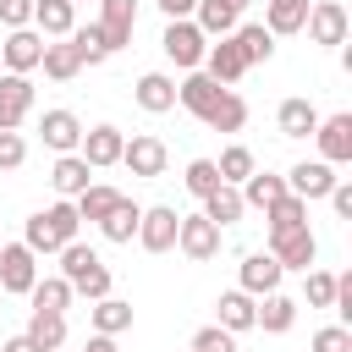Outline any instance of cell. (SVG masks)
Segmentation results:
<instances>
[{"mask_svg": "<svg viewBox=\"0 0 352 352\" xmlns=\"http://www.w3.org/2000/svg\"><path fill=\"white\" fill-rule=\"evenodd\" d=\"M176 99H182L204 126H214V132H242V121H248V104H242L226 82H214L209 72H187V82H176Z\"/></svg>", "mask_w": 352, "mask_h": 352, "instance_id": "obj_1", "label": "cell"}, {"mask_svg": "<svg viewBox=\"0 0 352 352\" xmlns=\"http://www.w3.org/2000/svg\"><path fill=\"white\" fill-rule=\"evenodd\" d=\"M77 226H82V220H77V204L60 198V204H50V209H38V214L28 220V236H22V242H28L33 253H60V248L77 236Z\"/></svg>", "mask_w": 352, "mask_h": 352, "instance_id": "obj_2", "label": "cell"}, {"mask_svg": "<svg viewBox=\"0 0 352 352\" xmlns=\"http://www.w3.org/2000/svg\"><path fill=\"white\" fill-rule=\"evenodd\" d=\"M60 275L72 280V292H82V297H94V302L110 297V270H104V258H99L88 242H77V236L60 248Z\"/></svg>", "mask_w": 352, "mask_h": 352, "instance_id": "obj_3", "label": "cell"}, {"mask_svg": "<svg viewBox=\"0 0 352 352\" xmlns=\"http://www.w3.org/2000/svg\"><path fill=\"white\" fill-rule=\"evenodd\" d=\"M160 44H165V55H170L176 66H187V72H198V66H204V50H209L192 16H176V22L165 28V38H160Z\"/></svg>", "mask_w": 352, "mask_h": 352, "instance_id": "obj_4", "label": "cell"}, {"mask_svg": "<svg viewBox=\"0 0 352 352\" xmlns=\"http://www.w3.org/2000/svg\"><path fill=\"white\" fill-rule=\"evenodd\" d=\"M176 248H182L192 264H204V258L220 253V226H214L209 214H182V226H176Z\"/></svg>", "mask_w": 352, "mask_h": 352, "instance_id": "obj_5", "label": "cell"}, {"mask_svg": "<svg viewBox=\"0 0 352 352\" xmlns=\"http://www.w3.org/2000/svg\"><path fill=\"white\" fill-rule=\"evenodd\" d=\"M270 253L280 258V270H314L319 242L308 226H286V231H270Z\"/></svg>", "mask_w": 352, "mask_h": 352, "instance_id": "obj_6", "label": "cell"}, {"mask_svg": "<svg viewBox=\"0 0 352 352\" xmlns=\"http://www.w3.org/2000/svg\"><path fill=\"white\" fill-rule=\"evenodd\" d=\"M38 253L28 248V242H6L0 248V292H33V280H38V264H33Z\"/></svg>", "mask_w": 352, "mask_h": 352, "instance_id": "obj_7", "label": "cell"}, {"mask_svg": "<svg viewBox=\"0 0 352 352\" xmlns=\"http://www.w3.org/2000/svg\"><path fill=\"white\" fill-rule=\"evenodd\" d=\"M132 28H138V0H99V38L110 55L132 44Z\"/></svg>", "mask_w": 352, "mask_h": 352, "instance_id": "obj_8", "label": "cell"}, {"mask_svg": "<svg viewBox=\"0 0 352 352\" xmlns=\"http://www.w3.org/2000/svg\"><path fill=\"white\" fill-rule=\"evenodd\" d=\"M28 110H33V82H28V72H6V77H0V132H16V126L28 121Z\"/></svg>", "mask_w": 352, "mask_h": 352, "instance_id": "obj_9", "label": "cell"}, {"mask_svg": "<svg viewBox=\"0 0 352 352\" xmlns=\"http://www.w3.org/2000/svg\"><path fill=\"white\" fill-rule=\"evenodd\" d=\"M176 226H182V214H176L170 204H154V209H143V220H138V242H143L148 253H170V248H176Z\"/></svg>", "mask_w": 352, "mask_h": 352, "instance_id": "obj_10", "label": "cell"}, {"mask_svg": "<svg viewBox=\"0 0 352 352\" xmlns=\"http://www.w3.org/2000/svg\"><path fill=\"white\" fill-rule=\"evenodd\" d=\"M38 55H44V33L38 28H11L6 44H0V66L6 72H33Z\"/></svg>", "mask_w": 352, "mask_h": 352, "instance_id": "obj_11", "label": "cell"}, {"mask_svg": "<svg viewBox=\"0 0 352 352\" xmlns=\"http://www.w3.org/2000/svg\"><path fill=\"white\" fill-rule=\"evenodd\" d=\"M302 28L314 33V44H346V6L341 0H314Z\"/></svg>", "mask_w": 352, "mask_h": 352, "instance_id": "obj_12", "label": "cell"}, {"mask_svg": "<svg viewBox=\"0 0 352 352\" xmlns=\"http://www.w3.org/2000/svg\"><path fill=\"white\" fill-rule=\"evenodd\" d=\"M314 138H319L324 165H346V160H352V116H319Z\"/></svg>", "mask_w": 352, "mask_h": 352, "instance_id": "obj_13", "label": "cell"}, {"mask_svg": "<svg viewBox=\"0 0 352 352\" xmlns=\"http://www.w3.org/2000/svg\"><path fill=\"white\" fill-rule=\"evenodd\" d=\"M121 148H126L121 126H94V132H82V143H77V154H82L94 170H104V165H121Z\"/></svg>", "mask_w": 352, "mask_h": 352, "instance_id": "obj_14", "label": "cell"}, {"mask_svg": "<svg viewBox=\"0 0 352 352\" xmlns=\"http://www.w3.org/2000/svg\"><path fill=\"white\" fill-rule=\"evenodd\" d=\"M165 160H170V154H165V143H160V138H148V132H138V138L121 148V165H126L132 176H165Z\"/></svg>", "mask_w": 352, "mask_h": 352, "instance_id": "obj_15", "label": "cell"}, {"mask_svg": "<svg viewBox=\"0 0 352 352\" xmlns=\"http://www.w3.org/2000/svg\"><path fill=\"white\" fill-rule=\"evenodd\" d=\"M330 187H336V170L324 160H302L286 170V192H297V198H324Z\"/></svg>", "mask_w": 352, "mask_h": 352, "instance_id": "obj_16", "label": "cell"}, {"mask_svg": "<svg viewBox=\"0 0 352 352\" xmlns=\"http://www.w3.org/2000/svg\"><path fill=\"white\" fill-rule=\"evenodd\" d=\"M38 132H44V143H50L55 154H77V143H82V121H77L72 110H44Z\"/></svg>", "mask_w": 352, "mask_h": 352, "instance_id": "obj_17", "label": "cell"}, {"mask_svg": "<svg viewBox=\"0 0 352 352\" xmlns=\"http://www.w3.org/2000/svg\"><path fill=\"white\" fill-rule=\"evenodd\" d=\"M280 275H286V270H280V258H275V253H248V258H242V292H248V297L275 292V286H280Z\"/></svg>", "mask_w": 352, "mask_h": 352, "instance_id": "obj_18", "label": "cell"}, {"mask_svg": "<svg viewBox=\"0 0 352 352\" xmlns=\"http://www.w3.org/2000/svg\"><path fill=\"white\" fill-rule=\"evenodd\" d=\"M33 28L44 38H66L77 28V0H33Z\"/></svg>", "mask_w": 352, "mask_h": 352, "instance_id": "obj_19", "label": "cell"}, {"mask_svg": "<svg viewBox=\"0 0 352 352\" xmlns=\"http://www.w3.org/2000/svg\"><path fill=\"white\" fill-rule=\"evenodd\" d=\"M231 44H236V55H242L248 66H258V60L275 55V33H270L264 22H236V28H231Z\"/></svg>", "mask_w": 352, "mask_h": 352, "instance_id": "obj_20", "label": "cell"}, {"mask_svg": "<svg viewBox=\"0 0 352 352\" xmlns=\"http://www.w3.org/2000/svg\"><path fill=\"white\" fill-rule=\"evenodd\" d=\"M204 72H209L214 82H226V88H231V82H236V77L248 72V60L236 55V44H231V33H226L220 44H209V50H204Z\"/></svg>", "mask_w": 352, "mask_h": 352, "instance_id": "obj_21", "label": "cell"}, {"mask_svg": "<svg viewBox=\"0 0 352 352\" xmlns=\"http://www.w3.org/2000/svg\"><path fill=\"white\" fill-rule=\"evenodd\" d=\"M132 94H138V104H143L148 116H165V110H176V82H170L165 72H143Z\"/></svg>", "mask_w": 352, "mask_h": 352, "instance_id": "obj_22", "label": "cell"}, {"mask_svg": "<svg viewBox=\"0 0 352 352\" xmlns=\"http://www.w3.org/2000/svg\"><path fill=\"white\" fill-rule=\"evenodd\" d=\"M50 182H55V192H60V198H77V192L94 182V165H88L82 154H60V160H55V170H50Z\"/></svg>", "mask_w": 352, "mask_h": 352, "instance_id": "obj_23", "label": "cell"}, {"mask_svg": "<svg viewBox=\"0 0 352 352\" xmlns=\"http://www.w3.org/2000/svg\"><path fill=\"white\" fill-rule=\"evenodd\" d=\"M38 66H44V77H55V82H72V77L82 72V55H77V44H72V38H60V44H44Z\"/></svg>", "mask_w": 352, "mask_h": 352, "instance_id": "obj_24", "label": "cell"}, {"mask_svg": "<svg viewBox=\"0 0 352 352\" xmlns=\"http://www.w3.org/2000/svg\"><path fill=\"white\" fill-rule=\"evenodd\" d=\"M28 297H33V308H38V314H66L77 292H72V280H66V275H44V280H33V292H28Z\"/></svg>", "mask_w": 352, "mask_h": 352, "instance_id": "obj_25", "label": "cell"}, {"mask_svg": "<svg viewBox=\"0 0 352 352\" xmlns=\"http://www.w3.org/2000/svg\"><path fill=\"white\" fill-rule=\"evenodd\" d=\"M292 319H297V302H292V297H280V292H264V308H253V324H258V330H270V336H286V330H292Z\"/></svg>", "mask_w": 352, "mask_h": 352, "instance_id": "obj_26", "label": "cell"}, {"mask_svg": "<svg viewBox=\"0 0 352 352\" xmlns=\"http://www.w3.org/2000/svg\"><path fill=\"white\" fill-rule=\"evenodd\" d=\"M138 220H143V209H138V204L121 192V198H116V209L99 220V231H104L110 242H132V236H138Z\"/></svg>", "mask_w": 352, "mask_h": 352, "instance_id": "obj_27", "label": "cell"}, {"mask_svg": "<svg viewBox=\"0 0 352 352\" xmlns=\"http://www.w3.org/2000/svg\"><path fill=\"white\" fill-rule=\"evenodd\" d=\"M308 6H314V0H270V6H264V28H270V33H297V28L308 22Z\"/></svg>", "mask_w": 352, "mask_h": 352, "instance_id": "obj_28", "label": "cell"}, {"mask_svg": "<svg viewBox=\"0 0 352 352\" xmlns=\"http://www.w3.org/2000/svg\"><path fill=\"white\" fill-rule=\"evenodd\" d=\"M116 198H121L116 187H104V182H88V187H82L72 204H77V220H94V226H99V220L116 209Z\"/></svg>", "mask_w": 352, "mask_h": 352, "instance_id": "obj_29", "label": "cell"}, {"mask_svg": "<svg viewBox=\"0 0 352 352\" xmlns=\"http://www.w3.org/2000/svg\"><path fill=\"white\" fill-rule=\"evenodd\" d=\"M242 209H248V204H242V192H236L231 182H220V187H214V192L204 198V214H209V220H214L220 231H226L231 220H242Z\"/></svg>", "mask_w": 352, "mask_h": 352, "instance_id": "obj_30", "label": "cell"}, {"mask_svg": "<svg viewBox=\"0 0 352 352\" xmlns=\"http://www.w3.org/2000/svg\"><path fill=\"white\" fill-rule=\"evenodd\" d=\"M28 336H33L38 352H60V346H66V314H38V308H33Z\"/></svg>", "mask_w": 352, "mask_h": 352, "instance_id": "obj_31", "label": "cell"}, {"mask_svg": "<svg viewBox=\"0 0 352 352\" xmlns=\"http://www.w3.org/2000/svg\"><path fill=\"white\" fill-rule=\"evenodd\" d=\"M236 16H242V11H231L226 0H198V11H192V22H198V33H204V38H209V33H214V38H226V33L236 28Z\"/></svg>", "mask_w": 352, "mask_h": 352, "instance_id": "obj_32", "label": "cell"}, {"mask_svg": "<svg viewBox=\"0 0 352 352\" xmlns=\"http://www.w3.org/2000/svg\"><path fill=\"white\" fill-rule=\"evenodd\" d=\"M275 198H286V176H264V170H253V176L242 182V204H248V209H270Z\"/></svg>", "mask_w": 352, "mask_h": 352, "instance_id": "obj_33", "label": "cell"}, {"mask_svg": "<svg viewBox=\"0 0 352 352\" xmlns=\"http://www.w3.org/2000/svg\"><path fill=\"white\" fill-rule=\"evenodd\" d=\"M214 308H220V324H226L231 336H236V330H253V308H258V302H253L242 286H236V292H226Z\"/></svg>", "mask_w": 352, "mask_h": 352, "instance_id": "obj_34", "label": "cell"}, {"mask_svg": "<svg viewBox=\"0 0 352 352\" xmlns=\"http://www.w3.org/2000/svg\"><path fill=\"white\" fill-rule=\"evenodd\" d=\"M94 330H99V336H121V330H132V302H121V297H99V302H94Z\"/></svg>", "mask_w": 352, "mask_h": 352, "instance_id": "obj_35", "label": "cell"}, {"mask_svg": "<svg viewBox=\"0 0 352 352\" xmlns=\"http://www.w3.org/2000/svg\"><path fill=\"white\" fill-rule=\"evenodd\" d=\"M314 126H319V110L308 99H286L280 104V132L286 138H314Z\"/></svg>", "mask_w": 352, "mask_h": 352, "instance_id": "obj_36", "label": "cell"}, {"mask_svg": "<svg viewBox=\"0 0 352 352\" xmlns=\"http://www.w3.org/2000/svg\"><path fill=\"white\" fill-rule=\"evenodd\" d=\"M214 170H220V182H231V187H236V182H248V176H253L258 165H253V148L231 143V148H226V154L214 160Z\"/></svg>", "mask_w": 352, "mask_h": 352, "instance_id": "obj_37", "label": "cell"}, {"mask_svg": "<svg viewBox=\"0 0 352 352\" xmlns=\"http://www.w3.org/2000/svg\"><path fill=\"white\" fill-rule=\"evenodd\" d=\"M66 38L77 44V55H82V66H99V60L110 55V50H104V38H99V22H94V28H72Z\"/></svg>", "mask_w": 352, "mask_h": 352, "instance_id": "obj_38", "label": "cell"}, {"mask_svg": "<svg viewBox=\"0 0 352 352\" xmlns=\"http://www.w3.org/2000/svg\"><path fill=\"white\" fill-rule=\"evenodd\" d=\"M182 182H187V192H192V198H209V192L220 187V170H214V160H192Z\"/></svg>", "mask_w": 352, "mask_h": 352, "instance_id": "obj_39", "label": "cell"}, {"mask_svg": "<svg viewBox=\"0 0 352 352\" xmlns=\"http://www.w3.org/2000/svg\"><path fill=\"white\" fill-rule=\"evenodd\" d=\"M192 352H236V336H231L226 324H204V330L192 336Z\"/></svg>", "mask_w": 352, "mask_h": 352, "instance_id": "obj_40", "label": "cell"}, {"mask_svg": "<svg viewBox=\"0 0 352 352\" xmlns=\"http://www.w3.org/2000/svg\"><path fill=\"white\" fill-rule=\"evenodd\" d=\"M330 297H336V275L330 270H308V302L314 308H330Z\"/></svg>", "mask_w": 352, "mask_h": 352, "instance_id": "obj_41", "label": "cell"}, {"mask_svg": "<svg viewBox=\"0 0 352 352\" xmlns=\"http://www.w3.org/2000/svg\"><path fill=\"white\" fill-rule=\"evenodd\" d=\"M314 352H352V330L346 324H324L314 336Z\"/></svg>", "mask_w": 352, "mask_h": 352, "instance_id": "obj_42", "label": "cell"}, {"mask_svg": "<svg viewBox=\"0 0 352 352\" xmlns=\"http://www.w3.org/2000/svg\"><path fill=\"white\" fill-rule=\"evenodd\" d=\"M28 160V143H22V132H0V170H16Z\"/></svg>", "mask_w": 352, "mask_h": 352, "instance_id": "obj_43", "label": "cell"}, {"mask_svg": "<svg viewBox=\"0 0 352 352\" xmlns=\"http://www.w3.org/2000/svg\"><path fill=\"white\" fill-rule=\"evenodd\" d=\"M0 22L6 28H28L33 22V0H0Z\"/></svg>", "mask_w": 352, "mask_h": 352, "instance_id": "obj_44", "label": "cell"}, {"mask_svg": "<svg viewBox=\"0 0 352 352\" xmlns=\"http://www.w3.org/2000/svg\"><path fill=\"white\" fill-rule=\"evenodd\" d=\"M324 198L336 204V214H341V220H352V182H341V176H336V187H330Z\"/></svg>", "mask_w": 352, "mask_h": 352, "instance_id": "obj_45", "label": "cell"}, {"mask_svg": "<svg viewBox=\"0 0 352 352\" xmlns=\"http://www.w3.org/2000/svg\"><path fill=\"white\" fill-rule=\"evenodd\" d=\"M160 11L176 22V16H192V11H198V0H160Z\"/></svg>", "mask_w": 352, "mask_h": 352, "instance_id": "obj_46", "label": "cell"}, {"mask_svg": "<svg viewBox=\"0 0 352 352\" xmlns=\"http://www.w3.org/2000/svg\"><path fill=\"white\" fill-rule=\"evenodd\" d=\"M82 352H116V336H99V330H94V336H88V346H82Z\"/></svg>", "mask_w": 352, "mask_h": 352, "instance_id": "obj_47", "label": "cell"}, {"mask_svg": "<svg viewBox=\"0 0 352 352\" xmlns=\"http://www.w3.org/2000/svg\"><path fill=\"white\" fill-rule=\"evenodd\" d=\"M0 352H38V346H33V336H28V330H22V336H11V341H6V346H0Z\"/></svg>", "mask_w": 352, "mask_h": 352, "instance_id": "obj_48", "label": "cell"}, {"mask_svg": "<svg viewBox=\"0 0 352 352\" xmlns=\"http://www.w3.org/2000/svg\"><path fill=\"white\" fill-rule=\"evenodd\" d=\"M226 6H231V11H242V6H248V0H226Z\"/></svg>", "mask_w": 352, "mask_h": 352, "instance_id": "obj_49", "label": "cell"}, {"mask_svg": "<svg viewBox=\"0 0 352 352\" xmlns=\"http://www.w3.org/2000/svg\"><path fill=\"white\" fill-rule=\"evenodd\" d=\"M0 314H6V292H0Z\"/></svg>", "mask_w": 352, "mask_h": 352, "instance_id": "obj_50", "label": "cell"}]
</instances>
